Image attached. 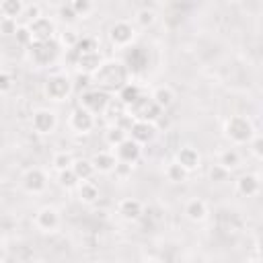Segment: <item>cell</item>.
Returning a JSON list of instances; mask_svg holds the SVG:
<instances>
[{"instance_id": "1", "label": "cell", "mask_w": 263, "mask_h": 263, "mask_svg": "<svg viewBox=\"0 0 263 263\" xmlns=\"http://www.w3.org/2000/svg\"><path fill=\"white\" fill-rule=\"evenodd\" d=\"M90 80L103 90H117L129 80V70L121 60H103L101 66L90 74Z\"/></svg>"}, {"instance_id": "2", "label": "cell", "mask_w": 263, "mask_h": 263, "mask_svg": "<svg viewBox=\"0 0 263 263\" xmlns=\"http://www.w3.org/2000/svg\"><path fill=\"white\" fill-rule=\"evenodd\" d=\"M222 132H224V138L234 146H247L249 140L257 134L251 117H247V115H230V117H226L224 125H222Z\"/></svg>"}, {"instance_id": "3", "label": "cell", "mask_w": 263, "mask_h": 263, "mask_svg": "<svg viewBox=\"0 0 263 263\" xmlns=\"http://www.w3.org/2000/svg\"><path fill=\"white\" fill-rule=\"evenodd\" d=\"M72 90H74V80L68 74H62V72H55V74L47 76V80L43 82V95H45L47 101H53V103L68 101Z\"/></svg>"}, {"instance_id": "4", "label": "cell", "mask_w": 263, "mask_h": 263, "mask_svg": "<svg viewBox=\"0 0 263 263\" xmlns=\"http://www.w3.org/2000/svg\"><path fill=\"white\" fill-rule=\"evenodd\" d=\"M109 105H111V95H109V90H103V88H99V86L86 88V90H82L80 97H78V107L86 109V111L92 113V115L105 113Z\"/></svg>"}, {"instance_id": "5", "label": "cell", "mask_w": 263, "mask_h": 263, "mask_svg": "<svg viewBox=\"0 0 263 263\" xmlns=\"http://www.w3.org/2000/svg\"><path fill=\"white\" fill-rule=\"evenodd\" d=\"M107 37H109V43L117 49H123V47H129L138 33H136V25H132L129 21H115L109 31H107Z\"/></svg>"}, {"instance_id": "6", "label": "cell", "mask_w": 263, "mask_h": 263, "mask_svg": "<svg viewBox=\"0 0 263 263\" xmlns=\"http://www.w3.org/2000/svg\"><path fill=\"white\" fill-rule=\"evenodd\" d=\"M33 224H35V228L39 232L51 234L62 226V214L53 205H41L33 216Z\"/></svg>"}, {"instance_id": "7", "label": "cell", "mask_w": 263, "mask_h": 263, "mask_svg": "<svg viewBox=\"0 0 263 263\" xmlns=\"http://www.w3.org/2000/svg\"><path fill=\"white\" fill-rule=\"evenodd\" d=\"M27 53H29V58L35 66H49L55 60V53H58L55 39H51V41H31L27 45Z\"/></svg>"}, {"instance_id": "8", "label": "cell", "mask_w": 263, "mask_h": 263, "mask_svg": "<svg viewBox=\"0 0 263 263\" xmlns=\"http://www.w3.org/2000/svg\"><path fill=\"white\" fill-rule=\"evenodd\" d=\"M31 127L35 134L39 136H49L55 132L58 127V115L53 109H47V107H39L31 113Z\"/></svg>"}, {"instance_id": "9", "label": "cell", "mask_w": 263, "mask_h": 263, "mask_svg": "<svg viewBox=\"0 0 263 263\" xmlns=\"http://www.w3.org/2000/svg\"><path fill=\"white\" fill-rule=\"evenodd\" d=\"M127 111L134 115V119H144V121H152V123H156V119H158L160 113H162V109H160L150 97H146V95H140V97L127 107Z\"/></svg>"}, {"instance_id": "10", "label": "cell", "mask_w": 263, "mask_h": 263, "mask_svg": "<svg viewBox=\"0 0 263 263\" xmlns=\"http://www.w3.org/2000/svg\"><path fill=\"white\" fill-rule=\"evenodd\" d=\"M21 187L31 195H41L47 189V175L39 166H31L21 177Z\"/></svg>"}, {"instance_id": "11", "label": "cell", "mask_w": 263, "mask_h": 263, "mask_svg": "<svg viewBox=\"0 0 263 263\" xmlns=\"http://www.w3.org/2000/svg\"><path fill=\"white\" fill-rule=\"evenodd\" d=\"M68 127H70V132H74L76 136H86V134H90L92 127H95V115L88 113V111L82 109V107H74V109L70 111V115H68Z\"/></svg>"}, {"instance_id": "12", "label": "cell", "mask_w": 263, "mask_h": 263, "mask_svg": "<svg viewBox=\"0 0 263 263\" xmlns=\"http://www.w3.org/2000/svg\"><path fill=\"white\" fill-rule=\"evenodd\" d=\"M27 27L31 31L33 41H51L58 37V27H55L53 18H49V16H37Z\"/></svg>"}, {"instance_id": "13", "label": "cell", "mask_w": 263, "mask_h": 263, "mask_svg": "<svg viewBox=\"0 0 263 263\" xmlns=\"http://www.w3.org/2000/svg\"><path fill=\"white\" fill-rule=\"evenodd\" d=\"M113 154H115V158H117L119 162L136 164V162L140 160V156H142V146H140L136 140H132V138L127 136L123 142H119V144L113 148Z\"/></svg>"}, {"instance_id": "14", "label": "cell", "mask_w": 263, "mask_h": 263, "mask_svg": "<svg viewBox=\"0 0 263 263\" xmlns=\"http://www.w3.org/2000/svg\"><path fill=\"white\" fill-rule=\"evenodd\" d=\"M156 134H158L156 125H154L152 121H144V119H136V121L132 123L129 132H127V136H129L132 140H136V142H138L140 146H144V144H150V142H154Z\"/></svg>"}, {"instance_id": "15", "label": "cell", "mask_w": 263, "mask_h": 263, "mask_svg": "<svg viewBox=\"0 0 263 263\" xmlns=\"http://www.w3.org/2000/svg\"><path fill=\"white\" fill-rule=\"evenodd\" d=\"M68 51L72 55V64L76 66V70L78 72H84V74H92L101 66V62H103L99 49L97 51H88V53H76L74 49H68Z\"/></svg>"}, {"instance_id": "16", "label": "cell", "mask_w": 263, "mask_h": 263, "mask_svg": "<svg viewBox=\"0 0 263 263\" xmlns=\"http://www.w3.org/2000/svg\"><path fill=\"white\" fill-rule=\"evenodd\" d=\"M115 212H117V216H119L121 220H125V222H136V220L142 218L144 205H142V201L136 199V197H123V199L117 201Z\"/></svg>"}, {"instance_id": "17", "label": "cell", "mask_w": 263, "mask_h": 263, "mask_svg": "<svg viewBox=\"0 0 263 263\" xmlns=\"http://www.w3.org/2000/svg\"><path fill=\"white\" fill-rule=\"evenodd\" d=\"M183 214H185V218H187L189 222H193V224H201V222L208 220V216H210V208H208V203H205L201 197H191V199L185 201V205H183Z\"/></svg>"}, {"instance_id": "18", "label": "cell", "mask_w": 263, "mask_h": 263, "mask_svg": "<svg viewBox=\"0 0 263 263\" xmlns=\"http://www.w3.org/2000/svg\"><path fill=\"white\" fill-rule=\"evenodd\" d=\"M234 189L242 197H255L261 191V177L257 173H242L234 181Z\"/></svg>"}, {"instance_id": "19", "label": "cell", "mask_w": 263, "mask_h": 263, "mask_svg": "<svg viewBox=\"0 0 263 263\" xmlns=\"http://www.w3.org/2000/svg\"><path fill=\"white\" fill-rule=\"evenodd\" d=\"M175 160L187 171V173H193L201 166V154L197 148L193 146H181L177 152H175Z\"/></svg>"}, {"instance_id": "20", "label": "cell", "mask_w": 263, "mask_h": 263, "mask_svg": "<svg viewBox=\"0 0 263 263\" xmlns=\"http://www.w3.org/2000/svg\"><path fill=\"white\" fill-rule=\"evenodd\" d=\"M92 166H95V173H101V175H111L115 164H117V158L113 154V150H99L92 154L90 158Z\"/></svg>"}, {"instance_id": "21", "label": "cell", "mask_w": 263, "mask_h": 263, "mask_svg": "<svg viewBox=\"0 0 263 263\" xmlns=\"http://www.w3.org/2000/svg\"><path fill=\"white\" fill-rule=\"evenodd\" d=\"M76 197H78L80 203H84V205H92V203L99 201V197H101V189H99V185H97L92 179H88V181H80L78 187H76Z\"/></svg>"}, {"instance_id": "22", "label": "cell", "mask_w": 263, "mask_h": 263, "mask_svg": "<svg viewBox=\"0 0 263 263\" xmlns=\"http://www.w3.org/2000/svg\"><path fill=\"white\" fill-rule=\"evenodd\" d=\"M142 95V88L136 84V82H132V80H127V82H123L119 88H117V101L127 109L138 97Z\"/></svg>"}, {"instance_id": "23", "label": "cell", "mask_w": 263, "mask_h": 263, "mask_svg": "<svg viewBox=\"0 0 263 263\" xmlns=\"http://www.w3.org/2000/svg\"><path fill=\"white\" fill-rule=\"evenodd\" d=\"M150 99L164 111V109H168V107L175 103V90H173L171 86L162 84V86H156V88L150 92Z\"/></svg>"}, {"instance_id": "24", "label": "cell", "mask_w": 263, "mask_h": 263, "mask_svg": "<svg viewBox=\"0 0 263 263\" xmlns=\"http://www.w3.org/2000/svg\"><path fill=\"white\" fill-rule=\"evenodd\" d=\"M218 164L224 166L228 173H232L234 168L240 166V154L236 148H224L218 152Z\"/></svg>"}, {"instance_id": "25", "label": "cell", "mask_w": 263, "mask_h": 263, "mask_svg": "<svg viewBox=\"0 0 263 263\" xmlns=\"http://www.w3.org/2000/svg\"><path fill=\"white\" fill-rule=\"evenodd\" d=\"M72 171H74V175H76L80 181H88V179H92V177L97 175V173H95V166H92V162H90V158H74Z\"/></svg>"}, {"instance_id": "26", "label": "cell", "mask_w": 263, "mask_h": 263, "mask_svg": "<svg viewBox=\"0 0 263 263\" xmlns=\"http://www.w3.org/2000/svg\"><path fill=\"white\" fill-rule=\"evenodd\" d=\"M156 10H152V8H148V6H144V8H138L136 10V14H134V23H136V27H140V29H150V27H154L156 25Z\"/></svg>"}, {"instance_id": "27", "label": "cell", "mask_w": 263, "mask_h": 263, "mask_svg": "<svg viewBox=\"0 0 263 263\" xmlns=\"http://www.w3.org/2000/svg\"><path fill=\"white\" fill-rule=\"evenodd\" d=\"M164 177H166V181H171V183H185L187 177H189V173L173 158V160L164 166Z\"/></svg>"}, {"instance_id": "28", "label": "cell", "mask_w": 263, "mask_h": 263, "mask_svg": "<svg viewBox=\"0 0 263 263\" xmlns=\"http://www.w3.org/2000/svg\"><path fill=\"white\" fill-rule=\"evenodd\" d=\"M25 12V0H2L0 14L6 18H18Z\"/></svg>"}, {"instance_id": "29", "label": "cell", "mask_w": 263, "mask_h": 263, "mask_svg": "<svg viewBox=\"0 0 263 263\" xmlns=\"http://www.w3.org/2000/svg\"><path fill=\"white\" fill-rule=\"evenodd\" d=\"M80 39V33L74 29V25H66V29L62 33H58V43L68 51V49H74L76 43Z\"/></svg>"}, {"instance_id": "30", "label": "cell", "mask_w": 263, "mask_h": 263, "mask_svg": "<svg viewBox=\"0 0 263 263\" xmlns=\"http://www.w3.org/2000/svg\"><path fill=\"white\" fill-rule=\"evenodd\" d=\"M72 162H74V156L72 152L68 150H58L53 156H51V166L60 173V171H66V168H72Z\"/></svg>"}, {"instance_id": "31", "label": "cell", "mask_w": 263, "mask_h": 263, "mask_svg": "<svg viewBox=\"0 0 263 263\" xmlns=\"http://www.w3.org/2000/svg\"><path fill=\"white\" fill-rule=\"evenodd\" d=\"M78 183H80V179L74 175L72 168H66V171H60V173H58V185H60L62 189L72 191V189L78 187Z\"/></svg>"}, {"instance_id": "32", "label": "cell", "mask_w": 263, "mask_h": 263, "mask_svg": "<svg viewBox=\"0 0 263 263\" xmlns=\"http://www.w3.org/2000/svg\"><path fill=\"white\" fill-rule=\"evenodd\" d=\"M127 138V132L125 129H121V127H117L115 123H111L109 127H107V132H105V142L111 146V148H115L119 142H123Z\"/></svg>"}, {"instance_id": "33", "label": "cell", "mask_w": 263, "mask_h": 263, "mask_svg": "<svg viewBox=\"0 0 263 263\" xmlns=\"http://www.w3.org/2000/svg\"><path fill=\"white\" fill-rule=\"evenodd\" d=\"M97 49H99L97 39L95 37H88V35H80V39H78V43L74 47L76 53H88V51H97Z\"/></svg>"}, {"instance_id": "34", "label": "cell", "mask_w": 263, "mask_h": 263, "mask_svg": "<svg viewBox=\"0 0 263 263\" xmlns=\"http://www.w3.org/2000/svg\"><path fill=\"white\" fill-rule=\"evenodd\" d=\"M68 4L78 14V18H84V16H88L92 12V0H70Z\"/></svg>"}, {"instance_id": "35", "label": "cell", "mask_w": 263, "mask_h": 263, "mask_svg": "<svg viewBox=\"0 0 263 263\" xmlns=\"http://www.w3.org/2000/svg\"><path fill=\"white\" fill-rule=\"evenodd\" d=\"M228 175H230V173H228L224 166H220L218 162H216V164H212V166H210V171H208V179H210L212 183H224V181L228 179Z\"/></svg>"}, {"instance_id": "36", "label": "cell", "mask_w": 263, "mask_h": 263, "mask_svg": "<svg viewBox=\"0 0 263 263\" xmlns=\"http://www.w3.org/2000/svg\"><path fill=\"white\" fill-rule=\"evenodd\" d=\"M132 171H134V164H127V162H119L117 160V164L113 168V175H115L117 181H127L132 177Z\"/></svg>"}, {"instance_id": "37", "label": "cell", "mask_w": 263, "mask_h": 263, "mask_svg": "<svg viewBox=\"0 0 263 263\" xmlns=\"http://www.w3.org/2000/svg\"><path fill=\"white\" fill-rule=\"evenodd\" d=\"M247 146H249L251 154H253L257 160H261V158H263V148H261V146H263V140H261L259 132H257V134H255V136L249 140V144H247Z\"/></svg>"}, {"instance_id": "38", "label": "cell", "mask_w": 263, "mask_h": 263, "mask_svg": "<svg viewBox=\"0 0 263 263\" xmlns=\"http://www.w3.org/2000/svg\"><path fill=\"white\" fill-rule=\"evenodd\" d=\"M14 86V76L6 70H0V95H8Z\"/></svg>"}, {"instance_id": "39", "label": "cell", "mask_w": 263, "mask_h": 263, "mask_svg": "<svg viewBox=\"0 0 263 263\" xmlns=\"http://www.w3.org/2000/svg\"><path fill=\"white\" fill-rule=\"evenodd\" d=\"M58 16L66 23V25H74L76 21H78V14L72 10V6L70 4H64V6H60V10H58Z\"/></svg>"}, {"instance_id": "40", "label": "cell", "mask_w": 263, "mask_h": 263, "mask_svg": "<svg viewBox=\"0 0 263 263\" xmlns=\"http://www.w3.org/2000/svg\"><path fill=\"white\" fill-rule=\"evenodd\" d=\"M16 29H18L16 18H6V16H2V18H0V35H4V37L14 35V33H16Z\"/></svg>"}, {"instance_id": "41", "label": "cell", "mask_w": 263, "mask_h": 263, "mask_svg": "<svg viewBox=\"0 0 263 263\" xmlns=\"http://www.w3.org/2000/svg\"><path fill=\"white\" fill-rule=\"evenodd\" d=\"M14 37H16V43H18V45H25V47H27V45L33 41L31 31H29V27H27V25L18 27V29H16V33H14Z\"/></svg>"}]
</instances>
